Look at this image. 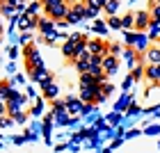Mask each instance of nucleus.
<instances>
[{"mask_svg":"<svg viewBox=\"0 0 160 153\" xmlns=\"http://www.w3.org/2000/svg\"><path fill=\"white\" fill-rule=\"evenodd\" d=\"M82 18H87V7H85V2H76L69 7V14L64 21H67V25H71V23H80Z\"/></svg>","mask_w":160,"mask_h":153,"instance_id":"f257e3e1","label":"nucleus"},{"mask_svg":"<svg viewBox=\"0 0 160 153\" xmlns=\"http://www.w3.org/2000/svg\"><path fill=\"white\" fill-rule=\"evenodd\" d=\"M128 46H133L135 48V53L137 55H142V53H147V48H149V39L144 37V34H130L128 32Z\"/></svg>","mask_w":160,"mask_h":153,"instance_id":"f03ea898","label":"nucleus"},{"mask_svg":"<svg viewBox=\"0 0 160 153\" xmlns=\"http://www.w3.org/2000/svg\"><path fill=\"white\" fill-rule=\"evenodd\" d=\"M87 50H89L92 55H103V57H105L108 53H110V48H108L103 41H98V39H92V41H87Z\"/></svg>","mask_w":160,"mask_h":153,"instance_id":"7ed1b4c3","label":"nucleus"},{"mask_svg":"<svg viewBox=\"0 0 160 153\" xmlns=\"http://www.w3.org/2000/svg\"><path fill=\"white\" fill-rule=\"evenodd\" d=\"M149 25H151V14H149V12L135 14V30H137V32H144Z\"/></svg>","mask_w":160,"mask_h":153,"instance_id":"20e7f679","label":"nucleus"},{"mask_svg":"<svg viewBox=\"0 0 160 153\" xmlns=\"http://www.w3.org/2000/svg\"><path fill=\"white\" fill-rule=\"evenodd\" d=\"M119 69V60H117V55H112V53H108L103 57V71H105V76H110L114 73V71Z\"/></svg>","mask_w":160,"mask_h":153,"instance_id":"39448f33","label":"nucleus"},{"mask_svg":"<svg viewBox=\"0 0 160 153\" xmlns=\"http://www.w3.org/2000/svg\"><path fill=\"white\" fill-rule=\"evenodd\" d=\"M25 60H28V67H41L37 46H28V48H25Z\"/></svg>","mask_w":160,"mask_h":153,"instance_id":"423d86ee","label":"nucleus"},{"mask_svg":"<svg viewBox=\"0 0 160 153\" xmlns=\"http://www.w3.org/2000/svg\"><path fill=\"white\" fill-rule=\"evenodd\" d=\"M144 76H147L151 82H156L160 87V64H149V67L144 69Z\"/></svg>","mask_w":160,"mask_h":153,"instance_id":"0eeeda50","label":"nucleus"},{"mask_svg":"<svg viewBox=\"0 0 160 153\" xmlns=\"http://www.w3.org/2000/svg\"><path fill=\"white\" fill-rule=\"evenodd\" d=\"M16 23H18V27H21V30H32V27L37 25L39 21L34 18V16H30V14H23L21 18H16Z\"/></svg>","mask_w":160,"mask_h":153,"instance_id":"6e6552de","label":"nucleus"},{"mask_svg":"<svg viewBox=\"0 0 160 153\" xmlns=\"http://www.w3.org/2000/svg\"><path fill=\"white\" fill-rule=\"evenodd\" d=\"M87 107L82 105V101H73V98H69L67 101V112L69 114H80V112H85Z\"/></svg>","mask_w":160,"mask_h":153,"instance_id":"1a4fd4ad","label":"nucleus"},{"mask_svg":"<svg viewBox=\"0 0 160 153\" xmlns=\"http://www.w3.org/2000/svg\"><path fill=\"white\" fill-rule=\"evenodd\" d=\"M147 62L149 64H160V46H149L147 48Z\"/></svg>","mask_w":160,"mask_h":153,"instance_id":"9d476101","label":"nucleus"},{"mask_svg":"<svg viewBox=\"0 0 160 153\" xmlns=\"http://www.w3.org/2000/svg\"><path fill=\"white\" fill-rule=\"evenodd\" d=\"M62 53L64 57H69V60H76V55H78V48H76V43L73 41H64V46H62Z\"/></svg>","mask_w":160,"mask_h":153,"instance_id":"9b49d317","label":"nucleus"},{"mask_svg":"<svg viewBox=\"0 0 160 153\" xmlns=\"http://www.w3.org/2000/svg\"><path fill=\"white\" fill-rule=\"evenodd\" d=\"M39 30L43 32V37L50 34V32H55V21H53V18H41V21H39Z\"/></svg>","mask_w":160,"mask_h":153,"instance_id":"f8f14e48","label":"nucleus"},{"mask_svg":"<svg viewBox=\"0 0 160 153\" xmlns=\"http://www.w3.org/2000/svg\"><path fill=\"white\" fill-rule=\"evenodd\" d=\"M12 87H9V82H0V101H5V103H7V101H9V96H12Z\"/></svg>","mask_w":160,"mask_h":153,"instance_id":"ddd939ff","label":"nucleus"},{"mask_svg":"<svg viewBox=\"0 0 160 153\" xmlns=\"http://www.w3.org/2000/svg\"><path fill=\"white\" fill-rule=\"evenodd\" d=\"M96 82H98V80L94 78L92 73H82V76H80V87H94Z\"/></svg>","mask_w":160,"mask_h":153,"instance_id":"4468645a","label":"nucleus"},{"mask_svg":"<svg viewBox=\"0 0 160 153\" xmlns=\"http://www.w3.org/2000/svg\"><path fill=\"white\" fill-rule=\"evenodd\" d=\"M103 9L110 14V16H114V14H117V9H119V0H105Z\"/></svg>","mask_w":160,"mask_h":153,"instance_id":"2eb2a0df","label":"nucleus"},{"mask_svg":"<svg viewBox=\"0 0 160 153\" xmlns=\"http://www.w3.org/2000/svg\"><path fill=\"white\" fill-rule=\"evenodd\" d=\"M41 89H43V96H46V98H55V96H57V85H55V82L41 87Z\"/></svg>","mask_w":160,"mask_h":153,"instance_id":"dca6fc26","label":"nucleus"},{"mask_svg":"<svg viewBox=\"0 0 160 153\" xmlns=\"http://www.w3.org/2000/svg\"><path fill=\"white\" fill-rule=\"evenodd\" d=\"M121 27H123V30H133V27H135V16H133V14H128V16L121 18Z\"/></svg>","mask_w":160,"mask_h":153,"instance_id":"f3484780","label":"nucleus"},{"mask_svg":"<svg viewBox=\"0 0 160 153\" xmlns=\"http://www.w3.org/2000/svg\"><path fill=\"white\" fill-rule=\"evenodd\" d=\"M41 0H34V2H28V14H30V16H34V18H37V12L41 9Z\"/></svg>","mask_w":160,"mask_h":153,"instance_id":"a211bd4d","label":"nucleus"},{"mask_svg":"<svg viewBox=\"0 0 160 153\" xmlns=\"http://www.w3.org/2000/svg\"><path fill=\"white\" fill-rule=\"evenodd\" d=\"M14 12H16V7L9 5V2H2V5H0V14H2V16H14Z\"/></svg>","mask_w":160,"mask_h":153,"instance_id":"6ab92c4d","label":"nucleus"},{"mask_svg":"<svg viewBox=\"0 0 160 153\" xmlns=\"http://www.w3.org/2000/svg\"><path fill=\"white\" fill-rule=\"evenodd\" d=\"M9 114H12V121H16V123H23V121H25L23 110H14V112H9Z\"/></svg>","mask_w":160,"mask_h":153,"instance_id":"aec40b11","label":"nucleus"},{"mask_svg":"<svg viewBox=\"0 0 160 153\" xmlns=\"http://www.w3.org/2000/svg\"><path fill=\"white\" fill-rule=\"evenodd\" d=\"M108 25L117 30V27H121V18H117V16H110V18H108Z\"/></svg>","mask_w":160,"mask_h":153,"instance_id":"412c9836","label":"nucleus"},{"mask_svg":"<svg viewBox=\"0 0 160 153\" xmlns=\"http://www.w3.org/2000/svg\"><path fill=\"white\" fill-rule=\"evenodd\" d=\"M149 14H151V21H160V7H151Z\"/></svg>","mask_w":160,"mask_h":153,"instance_id":"4be33fe9","label":"nucleus"},{"mask_svg":"<svg viewBox=\"0 0 160 153\" xmlns=\"http://www.w3.org/2000/svg\"><path fill=\"white\" fill-rule=\"evenodd\" d=\"M94 30H96V32H105L108 27H105V23H103V21H94Z\"/></svg>","mask_w":160,"mask_h":153,"instance_id":"5701e85b","label":"nucleus"},{"mask_svg":"<svg viewBox=\"0 0 160 153\" xmlns=\"http://www.w3.org/2000/svg\"><path fill=\"white\" fill-rule=\"evenodd\" d=\"M142 76H144V69H142V67H137V69L133 71V78H135V80H140Z\"/></svg>","mask_w":160,"mask_h":153,"instance_id":"b1692460","label":"nucleus"},{"mask_svg":"<svg viewBox=\"0 0 160 153\" xmlns=\"http://www.w3.org/2000/svg\"><path fill=\"white\" fill-rule=\"evenodd\" d=\"M110 91H112V87H110V85H101V94H103V96H108Z\"/></svg>","mask_w":160,"mask_h":153,"instance_id":"393cba45","label":"nucleus"},{"mask_svg":"<svg viewBox=\"0 0 160 153\" xmlns=\"http://www.w3.org/2000/svg\"><path fill=\"white\" fill-rule=\"evenodd\" d=\"M2 114H7V103H5V101H0V116H2Z\"/></svg>","mask_w":160,"mask_h":153,"instance_id":"a878e982","label":"nucleus"},{"mask_svg":"<svg viewBox=\"0 0 160 153\" xmlns=\"http://www.w3.org/2000/svg\"><path fill=\"white\" fill-rule=\"evenodd\" d=\"M108 48H110V53H112V55H119V50H121L119 46H108Z\"/></svg>","mask_w":160,"mask_h":153,"instance_id":"bb28decb","label":"nucleus"},{"mask_svg":"<svg viewBox=\"0 0 160 153\" xmlns=\"http://www.w3.org/2000/svg\"><path fill=\"white\" fill-rule=\"evenodd\" d=\"M151 7H160V0H151V2H149V9H151Z\"/></svg>","mask_w":160,"mask_h":153,"instance_id":"cd10ccee","label":"nucleus"},{"mask_svg":"<svg viewBox=\"0 0 160 153\" xmlns=\"http://www.w3.org/2000/svg\"><path fill=\"white\" fill-rule=\"evenodd\" d=\"M0 2H9V5H14V2H16V0H0Z\"/></svg>","mask_w":160,"mask_h":153,"instance_id":"c85d7f7f","label":"nucleus"},{"mask_svg":"<svg viewBox=\"0 0 160 153\" xmlns=\"http://www.w3.org/2000/svg\"><path fill=\"white\" fill-rule=\"evenodd\" d=\"M0 34H2V21H0Z\"/></svg>","mask_w":160,"mask_h":153,"instance_id":"c756f323","label":"nucleus"}]
</instances>
